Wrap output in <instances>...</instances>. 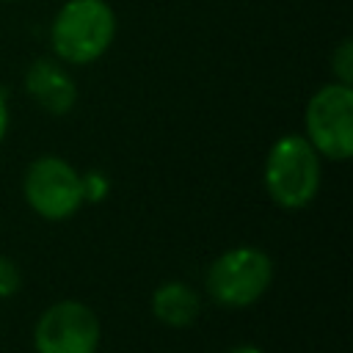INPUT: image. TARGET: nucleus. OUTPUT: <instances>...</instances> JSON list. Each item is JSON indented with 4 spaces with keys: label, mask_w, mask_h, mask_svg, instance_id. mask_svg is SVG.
Masks as SVG:
<instances>
[{
    "label": "nucleus",
    "mask_w": 353,
    "mask_h": 353,
    "mask_svg": "<svg viewBox=\"0 0 353 353\" xmlns=\"http://www.w3.org/2000/svg\"><path fill=\"white\" fill-rule=\"evenodd\" d=\"M320 188V154L306 135L279 138L265 160V190L284 210L312 204Z\"/></svg>",
    "instance_id": "obj_2"
},
{
    "label": "nucleus",
    "mask_w": 353,
    "mask_h": 353,
    "mask_svg": "<svg viewBox=\"0 0 353 353\" xmlns=\"http://www.w3.org/2000/svg\"><path fill=\"white\" fill-rule=\"evenodd\" d=\"M28 97L52 116H63L77 102V85L72 74L52 58H36L25 72Z\"/></svg>",
    "instance_id": "obj_7"
},
{
    "label": "nucleus",
    "mask_w": 353,
    "mask_h": 353,
    "mask_svg": "<svg viewBox=\"0 0 353 353\" xmlns=\"http://www.w3.org/2000/svg\"><path fill=\"white\" fill-rule=\"evenodd\" d=\"M6 132H8V105H6V99L0 94V141L6 138Z\"/></svg>",
    "instance_id": "obj_12"
},
{
    "label": "nucleus",
    "mask_w": 353,
    "mask_h": 353,
    "mask_svg": "<svg viewBox=\"0 0 353 353\" xmlns=\"http://www.w3.org/2000/svg\"><path fill=\"white\" fill-rule=\"evenodd\" d=\"M116 39V14L108 0H66L50 25L58 61L85 66L99 61Z\"/></svg>",
    "instance_id": "obj_1"
},
{
    "label": "nucleus",
    "mask_w": 353,
    "mask_h": 353,
    "mask_svg": "<svg viewBox=\"0 0 353 353\" xmlns=\"http://www.w3.org/2000/svg\"><path fill=\"white\" fill-rule=\"evenodd\" d=\"M83 179V201H99L108 193V179L99 171H88Z\"/></svg>",
    "instance_id": "obj_11"
},
{
    "label": "nucleus",
    "mask_w": 353,
    "mask_h": 353,
    "mask_svg": "<svg viewBox=\"0 0 353 353\" xmlns=\"http://www.w3.org/2000/svg\"><path fill=\"white\" fill-rule=\"evenodd\" d=\"M152 312L160 323H165L171 328H185L199 317L201 301H199V292L190 284L165 281L152 295Z\"/></svg>",
    "instance_id": "obj_8"
},
{
    "label": "nucleus",
    "mask_w": 353,
    "mask_h": 353,
    "mask_svg": "<svg viewBox=\"0 0 353 353\" xmlns=\"http://www.w3.org/2000/svg\"><path fill=\"white\" fill-rule=\"evenodd\" d=\"M19 284H22V276L17 262L0 254V298H11L19 290Z\"/></svg>",
    "instance_id": "obj_10"
},
{
    "label": "nucleus",
    "mask_w": 353,
    "mask_h": 353,
    "mask_svg": "<svg viewBox=\"0 0 353 353\" xmlns=\"http://www.w3.org/2000/svg\"><path fill=\"white\" fill-rule=\"evenodd\" d=\"M22 190L33 212L47 221H63L74 215L83 204V179L61 157L44 154L36 157L22 179Z\"/></svg>",
    "instance_id": "obj_5"
},
{
    "label": "nucleus",
    "mask_w": 353,
    "mask_h": 353,
    "mask_svg": "<svg viewBox=\"0 0 353 353\" xmlns=\"http://www.w3.org/2000/svg\"><path fill=\"white\" fill-rule=\"evenodd\" d=\"M36 353H97L99 320L80 301L52 303L33 331Z\"/></svg>",
    "instance_id": "obj_6"
},
{
    "label": "nucleus",
    "mask_w": 353,
    "mask_h": 353,
    "mask_svg": "<svg viewBox=\"0 0 353 353\" xmlns=\"http://www.w3.org/2000/svg\"><path fill=\"white\" fill-rule=\"evenodd\" d=\"M229 353H265V350H259L256 345H237V347H232Z\"/></svg>",
    "instance_id": "obj_13"
},
{
    "label": "nucleus",
    "mask_w": 353,
    "mask_h": 353,
    "mask_svg": "<svg viewBox=\"0 0 353 353\" xmlns=\"http://www.w3.org/2000/svg\"><path fill=\"white\" fill-rule=\"evenodd\" d=\"M273 281V262L265 251L240 245L221 254L207 270V292L226 309H245L256 303Z\"/></svg>",
    "instance_id": "obj_3"
},
{
    "label": "nucleus",
    "mask_w": 353,
    "mask_h": 353,
    "mask_svg": "<svg viewBox=\"0 0 353 353\" xmlns=\"http://www.w3.org/2000/svg\"><path fill=\"white\" fill-rule=\"evenodd\" d=\"M331 72L336 74V83H353V39H342L336 44V50L331 52Z\"/></svg>",
    "instance_id": "obj_9"
},
{
    "label": "nucleus",
    "mask_w": 353,
    "mask_h": 353,
    "mask_svg": "<svg viewBox=\"0 0 353 353\" xmlns=\"http://www.w3.org/2000/svg\"><path fill=\"white\" fill-rule=\"evenodd\" d=\"M306 141L328 160H347L353 154V88L328 83L317 88L303 113Z\"/></svg>",
    "instance_id": "obj_4"
}]
</instances>
